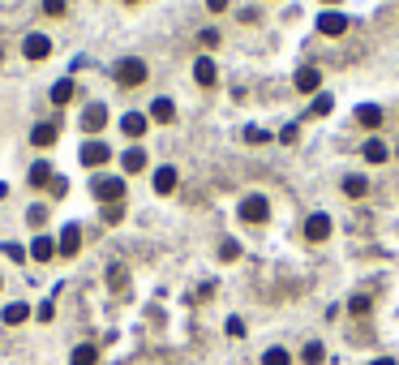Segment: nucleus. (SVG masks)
<instances>
[{
  "label": "nucleus",
  "instance_id": "38",
  "mask_svg": "<svg viewBox=\"0 0 399 365\" xmlns=\"http://www.w3.org/2000/svg\"><path fill=\"white\" fill-rule=\"evenodd\" d=\"M228 336H245V323L241 318H228Z\"/></svg>",
  "mask_w": 399,
  "mask_h": 365
},
{
  "label": "nucleus",
  "instance_id": "32",
  "mask_svg": "<svg viewBox=\"0 0 399 365\" xmlns=\"http://www.w3.org/2000/svg\"><path fill=\"white\" fill-rule=\"evenodd\" d=\"M30 228H43V219H47V206H30Z\"/></svg>",
  "mask_w": 399,
  "mask_h": 365
},
{
  "label": "nucleus",
  "instance_id": "3",
  "mask_svg": "<svg viewBox=\"0 0 399 365\" xmlns=\"http://www.w3.org/2000/svg\"><path fill=\"white\" fill-rule=\"evenodd\" d=\"M94 198L107 202V206L125 202V181H120V177H99V181H94Z\"/></svg>",
  "mask_w": 399,
  "mask_h": 365
},
{
  "label": "nucleus",
  "instance_id": "17",
  "mask_svg": "<svg viewBox=\"0 0 399 365\" xmlns=\"http://www.w3.org/2000/svg\"><path fill=\"white\" fill-rule=\"evenodd\" d=\"M344 194H348V198H365V194H370V181L352 172V177H344Z\"/></svg>",
  "mask_w": 399,
  "mask_h": 365
},
{
  "label": "nucleus",
  "instance_id": "5",
  "mask_svg": "<svg viewBox=\"0 0 399 365\" xmlns=\"http://www.w3.org/2000/svg\"><path fill=\"white\" fill-rule=\"evenodd\" d=\"M107 160H112V147H107V142H99V138H90L86 147H82V164H86V168H103Z\"/></svg>",
  "mask_w": 399,
  "mask_h": 365
},
{
  "label": "nucleus",
  "instance_id": "18",
  "mask_svg": "<svg viewBox=\"0 0 399 365\" xmlns=\"http://www.w3.org/2000/svg\"><path fill=\"white\" fill-rule=\"evenodd\" d=\"M30 318V305L26 301H13V305H5V323L9 327H18V323H26Z\"/></svg>",
  "mask_w": 399,
  "mask_h": 365
},
{
  "label": "nucleus",
  "instance_id": "20",
  "mask_svg": "<svg viewBox=\"0 0 399 365\" xmlns=\"http://www.w3.org/2000/svg\"><path fill=\"white\" fill-rule=\"evenodd\" d=\"M172 116H177V108H172V99H155V103H151V121H159V125H168Z\"/></svg>",
  "mask_w": 399,
  "mask_h": 365
},
{
  "label": "nucleus",
  "instance_id": "10",
  "mask_svg": "<svg viewBox=\"0 0 399 365\" xmlns=\"http://www.w3.org/2000/svg\"><path fill=\"white\" fill-rule=\"evenodd\" d=\"M22 52H26V60H43L47 52H52V39H47V35H26Z\"/></svg>",
  "mask_w": 399,
  "mask_h": 365
},
{
  "label": "nucleus",
  "instance_id": "13",
  "mask_svg": "<svg viewBox=\"0 0 399 365\" xmlns=\"http://www.w3.org/2000/svg\"><path fill=\"white\" fill-rule=\"evenodd\" d=\"M172 189H177V168L164 164V168L155 172V194H172Z\"/></svg>",
  "mask_w": 399,
  "mask_h": 365
},
{
  "label": "nucleus",
  "instance_id": "35",
  "mask_svg": "<svg viewBox=\"0 0 399 365\" xmlns=\"http://www.w3.org/2000/svg\"><path fill=\"white\" fill-rule=\"evenodd\" d=\"M296 138H300V129H296V125H288V129H283V134H279V142H288V147H292V142H296Z\"/></svg>",
  "mask_w": 399,
  "mask_h": 365
},
{
  "label": "nucleus",
  "instance_id": "22",
  "mask_svg": "<svg viewBox=\"0 0 399 365\" xmlns=\"http://www.w3.org/2000/svg\"><path fill=\"white\" fill-rule=\"evenodd\" d=\"M30 142H35V147H52V142H56V125H52V121H47V125H35Z\"/></svg>",
  "mask_w": 399,
  "mask_h": 365
},
{
  "label": "nucleus",
  "instance_id": "21",
  "mask_svg": "<svg viewBox=\"0 0 399 365\" xmlns=\"http://www.w3.org/2000/svg\"><path fill=\"white\" fill-rule=\"evenodd\" d=\"M120 129L129 134V138H142V134H146V116H142V112H129V116L120 121Z\"/></svg>",
  "mask_w": 399,
  "mask_h": 365
},
{
  "label": "nucleus",
  "instance_id": "8",
  "mask_svg": "<svg viewBox=\"0 0 399 365\" xmlns=\"http://www.w3.org/2000/svg\"><path fill=\"white\" fill-rule=\"evenodd\" d=\"M103 125H107V103H90L86 112H82V129L86 134H99Z\"/></svg>",
  "mask_w": 399,
  "mask_h": 365
},
{
  "label": "nucleus",
  "instance_id": "41",
  "mask_svg": "<svg viewBox=\"0 0 399 365\" xmlns=\"http://www.w3.org/2000/svg\"><path fill=\"white\" fill-rule=\"evenodd\" d=\"M322 5H339V0H322Z\"/></svg>",
  "mask_w": 399,
  "mask_h": 365
},
{
  "label": "nucleus",
  "instance_id": "24",
  "mask_svg": "<svg viewBox=\"0 0 399 365\" xmlns=\"http://www.w3.org/2000/svg\"><path fill=\"white\" fill-rule=\"evenodd\" d=\"M107 284H112L116 292H125V284H129V271H125L120 262H116V266H107Z\"/></svg>",
  "mask_w": 399,
  "mask_h": 365
},
{
  "label": "nucleus",
  "instance_id": "23",
  "mask_svg": "<svg viewBox=\"0 0 399 365\" xmlns=\"http://www.w3.org/2000/svg\"><path fill=\"white\" fill-rule=\"evenodd\" d=\"M300 361H305V365H322V361H326V348L313 340V344H305V353H300Z\"/></svg>",
  "mask_w": 399,
  "mask_h": 365
},
{
  "label": "nucleus",
  "instance_id": "33",
  "mask_svg": "<svg viewBox=\"0 0 399 365\" xmlns=\"http://www.w3.org/2000/svg\"><path fill=\"white\" fill-rule=\"evenodd\" d=\"M348 310H352L357 318H361V314H370V297H352V301H348Z\"/></svg>",
  "mask_w": 399,
  "mask_h": 365
},
{
  "label": "nucleus",
  "instance_id": "4",
  "mask_svg": "<svg viewBox=\"0 0 399 365\" xmlns=\"http://www.w3.org/2000/svg\"><path fill=\"white\" fill-rule=\"evenodd\" d=\"M348 30V18L344 13H335V9H322V18H318V35H326V39H339Z\"/></svg>",
  "mask_w": 399,
  "mask_h": 365
},
{
  "label": "nucleus",
  "instance_id": "15",
  "mask_svg": "<svg viewBox=\"0 0 399 365\" xmlns=\"http://www.w3.org/2000/svg\"><path fill=\"white\" fill-rule=\"evenodd\" d=\"M69 365H99V348H94V344H77Z\"/></svg>",
  "mask_w": 399,
  "mask_h": 365
},
{
  "label": "nucleus",
  "instance_id": "6",
  "mask_svg": "<svg viewBox=\"0 0 399 365\" xmlns=\"http://www.w3.org/2000/svg\"><path fill=\"white\" fill-rule=\"evenodd\" d=\"M77 249H82V228H77V224H65V228H60V236H56V253L73 258Z\"/></svg>",
  "mask_w": 399,
  "mask_h": 365
},
{
  "label": "nucleus",
  "instance_id": "31",
  "mask_svg": "<svg viewBox=\"0 0 399 365\" xmlns=\"http://www.w3.org/2000/svg\"><path fill=\"white\" fill-rule=\"evenodd\" d=\"M43 13L47 18H65V0H43Z\"/></svg>",
  "mask_w": 399,
  "mask_h": 365
},
{
  "label": "nucleus",
  "instance_id": "29",
  "mask_svg": "<svg viewBox=\"0 0 399 365\" xmlns=\"http://www.w3.org/2000/svg\"><path fill=\"white\" fill-rule=\"evenodd\" d=\"M245 142H249V147H262V142H270V134L258 129V125H249V129H245Z\"/></svg>",
  "mask_w": 399,
  "mask_h": 365
},
{
  "label": "nucleus",
  "instance_id": "26",
  "mask_svg": "<svg viewBox=\"0 0 399 365\" xmlns=\"http://www.w3.org/2000/svg\"><path fill=\"white\" fill-rule=\"evenodd\" d=\"M69 99H73V82L65 77V82H56V86H52V103H60V108H65Z\"/></svg>",
  "mask_w": 399,
  "mask_h": 365
},
{
  "label": "nucleus",
  "instance_id": "36",
  "mask_svg": "<svg viewBox=\"0 0 399 365\" xmlns=\"http://www.w3.org/2000/svg\"><path fill=\"white\" fill-rule=\"evenodd\" d=\"M219 43V30H202V47H215Z\"/></svg>",
  "mask_w": 399,
  "mask_h": 365
},
{
  "label": "nucleus",
  "instance_id": "19",
  "mask_svg": "<svg viewBox=\"0 0 399 365\" xmlns=\"http://www.w3.org/2000/svg\"><path fill=\"white\" fill-rule=\"evenodd\" d=\"M30 253H35V262H52V258H56V245L47 241V236H35V245H30Z\"/></svg>",
  "mask_w": 399,
  "mask_h": 365
},
{
  "label": "nucleus",
  "instance_id": "27",
  "mask_svg": "<svg viewBox=\"0 0 399 365\" xmlns=\"http://www.w3.org/2000/svg\"><path fill=\"white\" fill-rule=\"evenodd\" d=\"M262 365H292V357H288V348H266Z\"/></svg>",
  "mask_w": 399,
  "mask_h": 365
},
{
  "label": "nucleus",
  "instance_id": "12",
  "mask_svg": "<svg viewBox=\"0 0 399 365\" xmlns=\"http://www.w3.org/2000/svg\"><path fill=\"white\" fill-rule=\"evenodd\" d=\"M357 125H365V129H378V125H382V108H378V103H361V108H357Z\"/></svg>",
  "mask_w": 399,
  "mask_h": 365
},
{
  "label": "nucleus",
  "instance_id": "7",
  "mask_svg": "<svg viewBox=\"0 0 399 365\" xmlns=\"http://www.w3.org/2000/svg\"><path fill=\"white\" fill-rule=\"evenodd\" d=\"M326 236H331V219H326L322 211H318V215H309V219H305V241H313V245H322Z\"/></svg>",
  "mask_w": 399,
  "mask_h": 365
},
{
  "label": "nucleus",
  "instance_id": "30",
  "mask_svg": "<svg viewBox=\"0 0 399 365\" xmlns=\"http://www.w3.org/2000/svg\"><path fill=\"white\" fill-rule=\"evenodd\" d=\"M219 258L223 262H236V258H241V245H236V241H223L219 245Z\"/></svg>",
  "mask_w": 399,
  "mask_h": 365
},
{
  "label": "nucleus",
  "instance_id": "39",
  "mask_svg": "<svg viewBox=\"0 0 399 365\" xmlns=\"http://www.w3.org/2000/svg\"><path fill=\"white\" fill-rule=\"evenodd\" d=\"M206 9H211V13H223V9H228V0H206Z\"/></svg>",
  "mask_w": 399,
  "mask_h": 365
},
{
  "label": "nucleus",
  "instance_id": "11",
  "mask_svg": "<svg viewBox=\"0 0 399 365\" xmlns=\"http://www.w3.org/2000/svg\"><path fill=\"white\" fill-rule=\"evenodd\" d=\"M318 86H322V69L305 65V69L296 73V90H300V95H318Z\"/></svg>",
  "mask_w": 399,
  "mask_h": 365
},
{
  "label": "nucleus",
  "instance_id": "34",
  "mask_svg": "<svg viewBox=\"0 0 399 365\" xmlns=\"http://www.w3.org/2000/svg\"><path fill=\"white\" fill-rule=\"evenodd\" d=\"M103 219H107V224H120V219H125V206H120V202H116V206H107Z\"/></svg>",
  "mask_w": 399,
  "mask_h": 365
},
{
  "label": "nucleus",
  "instance_id": "28",
  "mask_svg": "<svg viewBox=\"0 0 399 365\" xmlns=\"http://www.w3.org/2000/svg\"><path fill=\"white\" fill-rule=\"evenodd\" d=\"M331 108H335V99H331V95H313V103H309V112H313V116H326V112H331Z\"/></svg>",
  "mask_w": 399,
  "mask_h": 365
},
{
  "label": "nucleus",
  "instance_id": "40",
  "mask_svg": "<svg viewBox=\"0 0 399 365\" xmlns=\"http://www.w3.org/2000/svg\"><path fill=\"white\" fill-rule=\"evenodd\" d=\"M370 365H395V357H378V361H370Z\"/></svg>",
  "mask_w": 399,
  "mask_h": 365
},
{
  "label": "nucleus",
  "instance_id": "16",
  "mask_svg": "<svg viewBox=\"0 0 399 365\" xmlns=\"http://www.w3.org/2000/svg\"><path fill=\"white\" fill-rule=\"evenodd\" d=\"M387 142H378V138H370L365 142V164H387Z\"/></svg>",
  "mask_w": 399,
  "mask_h": 365
},
{
  "label": "nucleus",
  "instance_id": "1",
  "mask_svg": "<svg viewBox=\"0 0 399 365\" xmlns=\"http://www.w3.org/2000/svg\"><path fill=\"white\" fill-rule=\"evenodd\" d=\"M112 77H116L120 86H142L146 82V60H138V56H125L116 69H112Z\"/></svg>",
  "mask_w": 399,
  "mask_h": 365
},
{
  "label": "nucleus",
  "instance_id": "9",
  "mask_svg": "<svg viewBox=\"0 0 399 365\" xmlns=\"http://www.w3.org/2000/svg\"><path fill=\"white\" fill-rule=\"evenodd\" d=\"M194 77H198V86H215V82H219L215 60H211V56H198V60H194Z\"/></svg>",
  "mask_w": 399,
  "mask_h": 365
},
{
  "label": "nucleus",
  "instance_id": "25",
  "mask_svg": "<svg viewBox=\"0 0 399 365\" xmlns=\"http://www.w3.org/2000/svg\"><path fill=\"white\" fill-rule=\"evenodd\" d=\"M56 177H52V164H35L30 168V185H52Z\"/></svg>",
  "mask_w": 399,
  "mask_h": 365
},
{
  "label": "nucleus",
  "instance_id": "37",
  "mask_svg": "<svg viewBox=\"0 0 399 365\" xmlns=\"http://www.w3.org/2000/svg\"><path fill=\"white\" fill-rule=\"evenodd\" d=\"M52 194H56V198H60V194H69V181H65V177H56V181H52Z\"/></svg>",
  "mask_w": 399,
  "mask_h": 365
},
{
  "label": "nucleus",
  "instance_id": "42",
  "mask_svg": "<svg viewBox=\"0 0 399 365\" xmlns=\"http://www.w3.org/2000/svg\"><path fill=\"white\" fill-rule=\"evenodd\" d=\"M129 5H138V0H129Z\"/></svg>",
  "mask_w": 399,
  "mask_h": 365
},
{
  "label": "nucleus",
  "instance_id": "14",
  "mask_svg": "<svg viewBox=\"0 0 399 365\" xmlns=\"http://www.w3.org/2000/svg\"><path fill=\"white\" fill-rule=\"evenodd\" d=\"M120 168H125V172H142V168H146V151H142V147H129V151L120 155Z\"/></svg>",
  "mask_w": 399,
  "mask_h": 365
},
{
  "label": "nucleus",
  "instance_id": "2",
  "mask_svg": "<svg viewBox=\"0 0 399 365\" xmlns=\"http://www.w3.org/2000/svg\"><path fill=\"white\" fill-rule=\"evenodd\" d=\"M241 219H245V224H266V219H270V202L262 194H249L241 202Z\"/></svg>",
  "mask_w": 399,
  "mask_h": 365
}]
</instances>
